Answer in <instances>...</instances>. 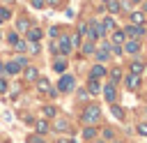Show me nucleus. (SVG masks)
<instances>
[{
    "mask_svg": "<svg viewBox=\"0 0 147 143\" xmlns=\"http://www.w3.org/2000/svg\"><path fill=\"white\" fill-rule=\"evenodd\" d=\"M99 115H101L99 106H87V108H85V113H83V120H85V122H96V120H99Z\"/></svg>",
    "mask_w": 147,
    "mask_h": 143,
    "instance_id": "f257e3e1",
    "label": "nucleus"
},
{
    "mask_svg": "<svg viewBox=\"0 0 147 143\" xmlns=\"http://www.w3.org/2000/svg\"><path fill=\"white\" fill-rule=\"evenodd\" d=\"M25 62H28L25 58H18V60H11V62H9L5 69H7L9 74H18V69H21V67H25Z\"/></svg>",
    "mask_w": 147,
    "mask_h": 143,
    "instance_id": "f03ea898",
    "label": "nucleus"
},
{
    "mask_svg": "<svg viewBox=\"0 0 147 143\" xmlns=\"http://www.w3.org/2000/svg\"><path fill=\"white\" fill-rule=\"evenodd\" d=\"M57 85H60V90H62V92H69V90H74L76 81H74V76H62Z\"/></svg>",
    "mask_w": 147,
    "mask_h": 143,
    "instance_id": "7ed1b4c3",
    "label": "nucleus"
},
{
    "mask_svg": "<svg viewBox=\"0 0 147 143\" xmlns=\"http://www.w3.org/2000/svg\"><path fill=\"white\" fill-rule=\"evenodd\" d=\"M124 35H129V37H142L145 35V28L142 25H126Z\"/></svg>",
    "mask_w": 147,
    "mask_h": 143,
    "instance_id": "20e7f679",
    "label": "nucleus"
},
{
    "mask_svg": "<svg viewBox=\"0 0 147 143\" xmlns=\"http://www.w3.org/2000/svg\"><path fill=\"white\" fill-rule=\"evenodd\" d=\"M71 51V42H69V37H60V44H57V53H69Z\"/></svg>",
    "mask_w": 147,
    "mask_h": 143,
    "instance_id": "39448f33",
    "label": "nucleus"
},
{
    "mask_svg": "<svg viewBox=\"0 0 147 143\" xmlns=\"http://www.w3.org/2000/svg\"><path fill=\"white\" fill-rule=\"evenodd\" d=\"M124 83H126V88H131V90H136V88L140 85V76H138V74H129V76L124 78Z\"/></svg>",
    "mask_w": 147,
    "mask_h": 143,
    "instance_id": "423d86ee",
    "label": "nucleus"
},
{
    "mask_svg": "<svg viewBox=\"0 0 147 143\" xmlns=\"http://www.w3.org/2000/svg\"><path fill=\"white\" fill-rule=\"evenodd\" d=\"M25 32H28V39H30V42H39V39H41V35H44L39 28H28Z\"/></svg>",
    "mask_w": 147,
    "mask_h": 143,
    "instance_id": "0eeeda50",
    "label": "nucleus"
},
{
    "mask_svg": "<svg viewBox=\"0 0 147 143\" xmlns=\"http://www.w3.org/2000/svg\"><path fill=\"white\" fill-rule=\"evenodd\" d=\"M124 51H126V53H138V51H140V44H138L136 39H129V42L124 44Z\"/></svg>",
    "mask_w": 147,
    "mask_h": 143,
    "instance_id": "6e6552de",
    "label": "nucleus"
},
{
    "mask_svg": "<svg viewBox=\"0 0 147 143\" xmlns=\"http://www.w3.org/2000/svg\"><path fill=\"white\" fill-rule=\"evenodd\" d=\"M142 21H145V12H133L131 14V23L133 25H142Z\"/></svg>",
    "mask_w": 147,
    "mask_h": 143,
    "instance_id": "1a4fd4ad",
    "label": "nucleus"
},
{
    "mask_svg": "<svg viewBox=\"0 0 147 143\" xmlns=\"http://www.w3.org/2000/svg\"><path fill=\"white\" fill-rule=\"evenodd\" d=\"M37 88H39L41 92H51V95H55V90L51 88V83H48L46 78H39V85H37Z\"/></svg>",
    "mask_w": 147,
    "mask_h": 143,
    "instance_id": "9d476101",
    "label": "nucleus"
},
{
    "mask_svg": "<svg viewBox=\"0 0 147 143\" xmlns=\"http://www.w3.org/2000/svg\"><path fill=\"white\" fill-rule=\"evenodd\" d=\"M28 28H30V21H28L25 16H21V18L16 21V30H23V32H25Z\"/></svg>",
    "mask_w": 147,
    "mask_h": 143,
    "instance_id": "9b49d317",
    "label": "nucleus"
},
{
    "mask_svg": "<svg viewBox=\"0 0 147 143\" xmlns=\"http://www.w3.org/2000/svg\"><path fill=\"white\" fill-rule=\"evenodd\" d=\"M87 90H90V92H92V95H96V92H99V90H101V85H99V81H96V78H92V76H90V85H87Z\"/></svg>",
    "mask_w": 147,
    "mask_h": 143,
    "instance_id": "f8f14e48",
    "label": "nucleus"
},
{
    "mask_svg": "<svg viewBox=\"0 0 147 143\" xmlns=\"http://www.w3.org/2000/svg\"><path fill=\"white\" fill-rule=\"evenodd\" d=\"M90 35H92V39H96V37H101V35H103V28H101L99 23H94V25H92V30H90Z\"/></svg>",
    "mask_w": 147,
    "mask_h": 143,
    "instance_id": "ddd939ff",
    "label": "nucleus"
},
{
    "mask_svg": "<svg viewBox=\"0 0 147 143\" xmlns=\"http://www.w3.org/2000/svg\"><path fill=\"white\" fill-rule=\"evenodd\" d=\"M103 74H106V69H103L101 65H94V67H92V78H101Z\"/></svg>",
    "mask_w": 147,
    "mask_h": 143,
    "instance_id": "4468645a",
    "label": "nucleus"
},
{
    "mask_svg": "<svg viewBox=\"0 0 147 143\" xmlns=\"http://www.w3.org/2000/svg\"><path fill=\"white\" fill-rule=\"evenodd\" d=\"M103 95H106V99H108V101H115V88H113V83H110V85H106Z\"/></svg>",
    "mask_w": 147,
    "mask_h": 143,
    "instance_id": "2eb2a0df",
    "label": "nucleus"
},
{
    "mask_svg": "<svg viewBox=\"0 0 147 143\" xmlns=\"http://www.w3.org/2000/svg\"><path fill=\"white\" fill-rule=\"evenodd\" d=\"M101 28H103V32H110V30L115 28V21H113V18H103V23H101Z\"/></svg>",
    "mask_w": 147,
    "mask_h": 143,
    "instance_id": "dca6fc26",
    "label": "nucleus"
},
{
    "mask_svg": "<svg viewBox=\"0 0 147 143\" xmlns=\"http://www.w3.org/2000/svg\"><path fill=\"white\" fill-rule=\"evenodd\" d=\"M124 37H126V35H124L122 30H117V32H113V42H115V44H122V42H124Z\"/></svg>",
    "mask_w": 147,
    "mask_h": 143,
    "instance_id": "f3484780",
    "label": "nucleus"
},
{
    "mask_svg": "<svg viewBox=\"0 0 147 143\" xmlns=\"http://www.w3.org/2000/svg\"><path fill=\"white\" fill-rule=\"evenodd\" d=\"M53 69H55V72H64V69H67V62H64V60H55V62H53Z\"/></svg>",
    "mask_w": 147,
    "mask_h": 143,
    "instance_id": "a211bd4d",
    "label": "nucleus"
},
{
    "mask_svg": "<svg viewBox=\"0 0 147 143\" xmlns=\"http://www.w3.org/2000/svg\"><path fill=\"white\" fill-rule=\"evenodd\" d=\"M25 78H28V81H34V78H37V69H34V67H28V69H25Z\"/></svg>",
    "mask_w": 147,
    "mask_h": 143,
    "instance_id": "6ab92c4d",
    "label": "nucleus"
},
{
    "mask_svg": "<svg viewBox=\"0 0 147 143\" xmlns=\"http://www.w3.org/2000/svg\"><path fill=\"white\" fill-rule=\"evenodd\" d=\"M55 129H57V131H67V129H69V122H67V120H57V122H55Z\"/></svg>",
    "mask_w": 147,
    "mask_h": 143,
    "instance_id": "aec40b11",
    "label": "nucleus"
},
{
    "mask_svg": "<svg viewBox=\"0 0 147 143\" xmlns=\"http://www.w3.org/2000/svg\"><path fill=\"white\" fill-rule=\"evenodd\" d=\"M119 9H122V5L117 0H108V12H119Z\"/></svg>",
    "mask_w": 147,
    "mask_h": 143,
    "instance_id": "412c9836",
    "label": "nucleus"
},
{
    "mask_svg": "<svg viewBox=\"0 0 147 143\" xmlns=\"http://www.w3.org/2000/svg\"><path fill=\"white\" fill-rule=\"evenodd\" d=\"M142 72V62H133L131 65V74H140Z\"/></svg>",
    "mask_w": 147,
    "mask_h": 143,
    "instance_id": "4be33fe9",
    "label": "nucleus"
},
{
    "mask_svg": "<svg viewBox=\"0 0 147 143\" xmlns=\"http://www.w3.org/2000/svg\"><path fill=\"white\" fill-rule=\"evenodd\" d=\"M110 78H113L110 83H115V81H119V78H122V72H119V69H113V72H110Z\"/></svg>",
    "mask_w": 147,
    "mask_h": 143,
    "instance_id": "5701e85b",
    "label": "nucleus"
},
{
    "mask_svg": "<svg viewBox=\"0 0 147 143\" xmlns=\"http://www.w3.org/2000/svg\"><path fill=\"white\" fill-rule=\"evenodd\" d=\"M110 111H113V115H115V118H124V111H122L119 106H113Z\"/></svg>",
    "mask_w": 147,
    "mask_h": 143,
    "instance_id": "b1692460",
    "label": "nucleus"
},
{
    "mask_svg": "<svg viewBox=\"0 0 147 143\" xmlns=\"http://www.w3.org/2000/svg\"><path fill=\"white\" fill-rule=\"evenodd\" d=\"M46 129H48V125H46L44 120H39V122H37V131H39V134H44Z\"/></svg>",
    "mask_w": 147,
    "mask_h": 143,
    "instance_id": "393cba45",
    "label": "nucleus"
},
{
    "mask_svg": "<svg viewBox=\"0 0 147 143\" xmlns=\"http://www.w3.org/2000/svg\"><path fill=\"white\" fill-rule=\"evenodd\" d=\"M83 51H85V53H94L96 48H94V44H92V42H87V44L83 46Z\"/></svg>",
    "mask_w": 147,
    "mask_h": 143,
    "instance_id": "a878e982",
    "label": "nucleus"
},
{
    "mask_svg": "<svg viewBox=\"0 0 147 143\" xmlns=\"http://www.w3.org/2000/svg\"><path fill=\"white\" fill-rule=\"evenodd\" d=\"M83 136H85V138H94V136H96V131H94V129H90V127H87V129H85V131H83Z\"/></svg>",
    "mask_w": 147,
    "mask_h": 143,
    "instance_id": "bb28decb",
    "label": "nucleus"
},
{
    "mask_svg": "<svg viewBox=\"0 0 147 143\" xmlns=\"http://www.w3.org/2000/svg\"><path fill=\"white\" fill-rule=\"evenodd\" d=\"M14 48H16V51H25V42H18V39H16V42H14Z\"/></svg>",
    "mask_w": 147,
    "mask_h": 143,
    "instance_id": "cd10ccee",
    "label": "nucleus"
},
{
    "mask_svg": "<svg viewBox=\"0 0 147 143\" xmlns=\"http://www.w3.org/2000/svg\"><path fill=\"white\" fill-rule=\"evenodd\" d=\"M9 18V12L7 9H0V21H7Z\"/></svg>",
    "mask_w": 147,
    "mask_h": 143,
    "instance_id": "c85d7f7f",
    "label": "nucleus"
},
{
    "mask_svg": "<svg viewBox=\"0 0 147 143\" xmlns=\"http://www.w3.org/2000/svg\"><path fill=\"white\" fill-rule=\"evenodd\" d=\"M138 131H140L142 136H147V125H145V122H142V125H138Z\"/></svg>",
    "mask_w": 147,
    "mask_h": 143,
    "instance_id": "c756f323",
    "label": "nucleus"
},
{
    "mask_svg": "<svg viewBox=\"0 0 147 143\" xmlns=\"http://www.w3.org/2000/svg\"><path fill=\"white\" fill-rule=\"evenodd\" d=\"M96 55H99V60H106V58H108V51H106V48H103V51H99V53H96Z\"/></svg>",
    "mask_w": 147,
    "mask_h": 143,
    "instance_id": "7c9ffc66",
    "label": "nucleus"
},
{
    "mask_svg": "<svg viewBox=\"0 0 147 143\" xmlns=\"http://www.w3.org/2000/svg\"><path fill=\"white\" fill-rule=\"evenodd\" d=\"M44 113H46V115H55V108H53V106H46Z\"/></svg>",
    "mask_w": 147,
    "mask_h": 143,
    "instance_id": "2f4dec72",
    "label": "nucleus"
},
{
    "mask_svg": "<svg viewBox=\"0 0 147 143\" xmlns=\"http://www.w3.org/2000/svg\"><path fill=\"white\" fill-rule=\"evenodd\" d=\"M30 2H32V7H41L44 5V0H30Z\"/></svg>",
    "mask_w": 147,
    "mask_h": 143,
    "instance_id": "473e14b6",
    "label": "nucleus"
},
{
    "mask_svg": "<svg viewBox=\"0 0 147 143\" xmlns=\"http://www.w3.org/2000/svg\"><path fill=\"white\" fill-rule=\"evenodd\" d=\"M5 90H7V83H5L2 78H0V92H5Z\"/></svg>",
    "mask_w": 147,
    "mask_h": 143,
    "instance_id": "72a5a7b5",
    "label": "nucleus"
},
{
    "mask_svg": "<svg viewBox=\"0 0 147 143\" xmlns=\"http://www.w3.org/2000/svg\"><path fill=\"white\" fill-rule=\"evenodd\" d=\"M46 2H51V5H55V2H57V0H46Z\"/></svg>",
    "mask_w": 147,
    "mask_h": 143,
    "instance_id": "f704fd0d",
    "label": "nucleus"
},
{
    "mask_svg": "<svg viewBox=\"0 0 147 143\" xmlns=\"http://www.w3.org/2000/svg\"><path fill=\"white\" fill-rule=\"evenodd\" d=\"M142 9H145V12H147V0H145V5H142Z\"/></svg>",
    "mask_w": 147,
    "mask_h": 143,
    "instance_id": "c9c22d12",
    "label": "nucleus"
},
{
    "mask_svg": "<svg viewBox=\"0 0 147 143\" xmlns=\"http://www.w3.org/2000/svg\"><path fill=\"white\" fill-rule=\"evenodd\" d=\"M2 69H5V67H2V65H0V74H2Z\"/></svg>",
    "mask_w": 147,
    "mask_h": 143,
    "instance_id": "e433bc0d",
    "label": "nucleus"
},
{
    "mask_svg": "<svg viewBox=\"0 0 147 143\" xmlns=\"http://www.w3.org/2000/svg\"><path fill=\"white\" fill-rule=\"evenodd\" d=\"M131 2H140V0H131Z\"/></svg>",
    "mask_w": 147,
    "mask_h": 143,
    "instance_id": "4c0bfd02",
    "label": "nucleus"
},
{
    "mask_svg": "<svg viewBox=\"0 0 147 143\" xmlns=\"http://www.w3.org/2000/svg\"><path fill=\"white\" fill-rule=\"evenodd\" d=\"M115 143H119V141H115Z\"/></svg>",
    "mask_w": 147,
    "mask_h": 143,
    "instance_id": "58836bf2",
    "label": "nucleus"
}]
</instances>
